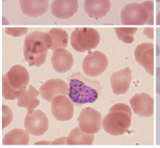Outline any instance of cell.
<instances>
[{
	"label": "cell",
	"mask_w": 160,
	"mask_h": 148,
	"mask_svg": "<svg viewBox=\"0 0 160 148\" xmlns=\"http://www.w3.org/2000/svg\"><path fill=\"white\" fill-rule=\"evenodd\" d=\"M132 78V70L129 67L113 72L110 78V81L112 90L115 95H120L126 93L129 88Z\"/></svg>",
	"instance_id": "obj_15"
},
{
	"label": "cell",
	"mask_w": 160,
	"mask_h": 148,
	"mask_svg": "<svg viewBox=\"0 0 160 148\" xmlns=\"http://www.w3.org/2000/svg\"><path fill=\"white\" fill-rule=\"evenodd\" d=\"M121 20L124 25H152L153 24V2L132 3L126 5L121 12Z\"/></svg>",
	"instance_id": "obj_5"
},
{
	"label": "cell",
	"mask_w": 160,
	"mask_h": 148,
	"mask_svg": "<svg viewBox=\"0 0 160 148\" xmlns=\"http://www.w3.org/2000/svg\"><path fill=\"white\" fill-rule=\"evenodd\" d=\"M24 126L29 134L34 136L43 135L49 128V120L47 116L42 111L37 110L26 116Z\"/></svg>",
	"instance_id": "obj_9"
},
{
	"label": "cell",
	"mask_w": 160,
	"mask_h": 148,
	"mask_svg": "<svg viewBox=\"0 0 160 148\" xmlns=\"http://www.w3.org/2000/svg\"><path fill=\"white\" fill-rule=\"evenodd\" d=\"M3 1H5V0H3Z\"/></svg>",
	"instance_id": "obj_27"
},
{
	"label": "cell",
	"mask_w": 160,
	"mask_h": 148,
	"mask_svg": "<svg viewBox=\"0 0 160 148\" xmlns=\"http://www.w3.org/2000/svg\"><path fill=\"white\" fill-rule=\"evenodd\" d=\"M49 49L47 35L42 31L28 34L25 39L23 56L29 66L40 67L46 62Z\"/></svg>",
	"instance_id": "obj_2"
},
{
	"label": "cell",
	"mask_w": 160,
	"mask_h": 148,
	"mask_svg": "<svg viewBox=\"0 0 160 148\" xmlns=\"http://www.w3.org/2000/svg\"><path fill=\"white\" fill-rule=\"evenodd\" d=\"M29 141L28 132L21 129H14L4 136L3 145H28Z\"/></svg>",
	"instance_id": "obj_21"
},
{
	"label": "cell",
	"mask_w": 160,
	"mask_h": 148,
	"mask_svg": "<svg viewBox=\"0 0 160 148\" xmlns=\"http://www.w3.org/2000/svg\"><path fill=\"white\" fill-rule=\"evenodd\" d=\"M39 92L44 100L52 102L55 97L68 95L69 85L62 79H50L40 87Z\"/></svg>",
	"instance_id": "obj_11"
},
{
	"label": "cell",
	"mask_w": 160,
	"mask_h": 148,
	"mask_svg": "<svg viewBox=\"0 0 160 148\" xmlns=\"http://www.w3.org/2000/svg\"><path fill=\"white\" fill-rule=\"evenodd\" d=\"M39 93L33 86L29 85L28 89L26 88L18 98V106L20 108H26L28 113L33 112V110L40 103L38 99Z\"/></svg>",
	"instance_id": "obj_19"
},
{
	"label": "cell",
	"mask_w": 160,
	"mask_h": 148,
	"mask_svg": "<svg viewBox=\"0 0 160 148\" xmlns=\"http://www.w3.org/2000/svg\"><path fill=\"white\" fill-rule=\"evenodd\" d=\"M108 66L107 56L98 51L89 53L82 62V69L85 75L93 78L102 75L106 71Z\"/></svg>",
	"instance_id": "obj_7"
},
{
	"label": "cell",
	"mask_w": 160,
	"mask_h": 148,
	"mask_svg": "<svg viewBox=\"0 0 160 148\" xmlns=\"http://www.w3.org/2000/svg\"><path fill=\"white\" fill-rule=\"evenodd\" d=\"M79 127L83 132L95 134L102 129V116L101 113L92 108H84L78 118Z\"/></svg>",
	"instance_id": "obj_8"
},
{
	"label": "cell",
	"mask_w": 160,
	"mask_h": 148,
	"mask_svg": "<svg viewBox=\"0 0 160 148\" xmlns=\"http://www.w3.org/2000/svg\"><path fill=\"white\" fill-rule=\"evenodd\" d=\"M29 81V75L24 67L13 66L2 77V95L8 100H13L21 96Z\"/></svg>",
	"instance_id": "obj_4"
},
{
	"label": "cell",
	"mask_w": 160,
	"mask_h": 148,
	"mask_svg": "<svg viewBox=\"0 0 160 148\" xmlns=\"http://www.w3.org/2000/svg\"><path fill=\"white\" fill-rule=\"evenodd\" d=\"M132 113L131 108L123 103L113 105L103 120V127L112 136L124 134L131 126Z\"/></svg>",
	"instance_id": "obj_3"
},
{
	"label": "cell",
	"mask_w": 160,
	"mask_h": 148,
	"mask_svg": "<svg viewBox=\"0 0 160 148\" xmlns=\"http://www.w3.org/2000/svg\"><path fill=\"white\" fill-rule=\"evenodd\" d=\"M52 114L59 122H66L73 116L74 107L72 101L66 95H59L52 102Z\"/></svg>",
	"instance_id": "obj_10"
},
{
	"label": "cell",
	"mask_w": 160,
	"mask_h": 148,
	"mask_svg": "<svg viewBox=\"0 0 160 148\" xmlns=\"http://www.w3.org/2000/svg\"><path fill=\"white\" fill-rule=\"evenodd\" d=\"M100 42V35L93 28H76L70 37V43L75 51L84 53L96 48Z\"/></svg>",
	"instance_id": "obj_6"
},
{
	"label": "cell",
	"mask_w": 160,
	"mask_h": 148,
	"mask_svg": "<svg viewBox=\"0 0 160 148\" xmlns=\"http://www.w3.org/2000/svg\"><path fill=\"white\" fill-rule=\"evenodd\" d=\"M68 81V96L76 105L93 103L98 100L100 90L99 82L89 80L81 73L73 74Z\"/></svg>",
	"instance_id": "obj_1"
},
{
	"label": "cell",
	"mask_w": 160,
	"mask_h": 148,
	"mask_svg": "<svg viewBox=\"0 0 160 148\" xmlns=\"http://www.w3.org/2000/svg\"><path fill=\"white\" fill-rule=\"evenodd\" d=\"M19 5L22 13L32 17L42 16L49 7L48 0H19Z\"/></svg>",
	"instance_id": "obj_17"
},
{
	"label": "cell",
	"mask_w": 160,
	"mask_h": 148,
	"mask_svg": "<svg viewBox=\"0 0 160 148\" xmlns=\"http://www.w3.org/2000/svg\"><path fill=\"white\" fill-rule=\"evenodd\" d=\"M49 49L56 51L59 49H66L68 43V34L62 29L53 28L46 33Z\"/></svg>",
	"instance_id": "obj_20"
},
{
	"label": "cell",
	"mask_w": 160,
	"mask_h": 148,
	"mask_svg": "<svg viewBox=\"0 0 160 148\" xmlns=\"http://www.w3.org/2000/svg\"><path fill=\"white\" fill-rule=\"evenodd\" d=\"M153 45L150 43L140 44L134 52L136 61L152 76L153 75Z\"/></svg>",
	"instance_id": "obj_13"
},
{
	"label": "cell",
	"mask_w": 160,
	"mask_h": 148,
	"mask_svg": "<svg viewBox=\"0 0 160 148\" xmlns=\"http://www.w3.org/2000/svg\"><path fill=\"white\" fill-rule=\"evenodd\" d=\"M93 140V134H86L77 127L69 133L66 143L68 145H92Z\"/></svg>",
	"instance_id": "obj_22"
},
{
	"label": "cell",
	"mask_w": 160,
	"mask_h": 148,
	"mask_svg": "<svg viewBox=\"0 0 160 148\" xmlns=\"http://www.w3.org/2000/svg\"><path fill=\"white\" fill-rule=\"evenodd\" d=\"M156 23L158 25H160V12L158 14L157 18H156Z\"/></svg>",
	"instance_id": "obj_25"
},
{
	"label": "cell",
	"mask_w": 160,
	"mask_h": 148,
	"mask_svg": "<svg viewBox=\"0 0 160 148\" xmlns=\"http://www.w3.org/2000/svg\"><path fill=\"white\" fill-rule=\"evenodd\" d=\"M111 7L110 0H85L84 9L88 16L101 19L109 13Z\"/></svg>",
	"instance_id": "obj_18"
},
{
	"label": "cell",
	"mask_w": 160,
	"mask_h": 148,
	"mask_svg": "<svg viewBox=\"0 0 160 148\" xmlns=\"http://www.w3.org/2000/svg\"><path fill=\"white\" fill-rule=\"evenodd\" d=\"M136 27H118L115 28L118 38L126 44H131L134 41V35L136 33Z\"/></svg>",
	"instance_id": "obj_23"
},
{
	"label": "cell",
	"mask_w": 160,
	"mask_h": 148,
	"mask_svg": "<svg viewBox=\"0 0 160 148\" xmlns=\"http://www.w3.org/2000/svg\"><path fill=\"white\" fill-rule=\"evenodd\" d=\"M78 0H53L51 6L53 16L60 19L72 17L78 10Z\"/></svg>",
	"instance_id": "obj_14"
},
{
	"label": "cell",
	"mask_w": 160,
	"mask_h": 148,
	"mask_svg": "<svg viewBox=\"0 0 160 148\" xmlns=\"http://www.w3.org/2000/svg\"><path fill=\"white\" fill-rule=\"evenodd\" d=\"M156 1H157L158 2H160V0H156Z\"/></svg>",
	"instance_id": "obj_26"
},
{
	"label": "cell",
	"mask_w": 160,
	"mask_h": 148,
	"mask_svg": "<svg viewBox=\"0 0 160 148\" xmlns=\"http://www.w3.org/2000/svg\"><path fill=\"white\" fill-rule=\"evenodd\" d=\"M156 92L160 95V67L156 69Z\"/></svg>",
	"instance_id": "obj_24"
},
{
	"label": "cell",
	"mask_w": 160,
	"mask_h": 148,
	"mask_svg": "<svg viewBox=\"0 0 160 148\" xmlns=\"http://www.w3.org/2000/svg\"><path fill=\"white\" fill-rule=\"evenodd\" d=\"M135 114L141 117H150L153 114V98L148 94H136L129 100Z\"/></svg>",
	"instance_id": "obj_12"
},
{
	"label": "cell",
	"mask_w": 160,
	"mask_h": 148,
	"mask_svg": "<svg viewBox=\"0 0 160 148\" xmlns=\"http://www.w3.org/2000/svg\"><path fill=\"white\" fill-rule=\"evenodd\" d=\"M51 61L54 70L60 73L67 72L71 70L74 62L72 53L66 49H59L54 51Z\"/></svg>",
	"instance_id": "obj_16"
}]
</instances>
